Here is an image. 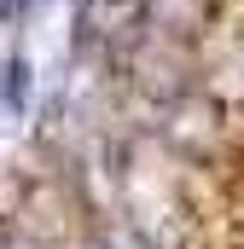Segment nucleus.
Wrapping results in <instances>:
<instances>
[{
    "label": "nucleus",
    "instance_id": "f257e3e1",
    "mask_svg": "<svg viewBox=\"0 0 244 249\" xmlns=\"http://www.w3.org/2000/svg\"><path fill=\"white\" fill-rule=\"evenodd\" d=\"M23 99H29V64L12 58V64H6V105H12V110H23Z\"/></svg>",
    "mask_w": 244,
    "mask_h": 249
}]
</instances>
